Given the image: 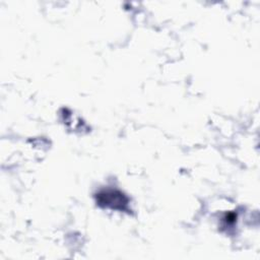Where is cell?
Returning <instances> with one entry per match:
<instances>
[{
  "instance_id": "1",
  "label": "cell",
  "mask_w": 260,
  "mask_h": 260,
  "mask_svg": "<svg viewBox=\"0 0 260 260\" xmlns=\"http://www.w3.org/2000/svg\"><path fill=\"white\" fill-rule=\"evenodd\" d=\"M123 194L117 191H104L99 194V202L100 204L105 203L106 206H110L113 208H123V204H126V201L123 200Z\"/></svg>"
}]
</instances>
